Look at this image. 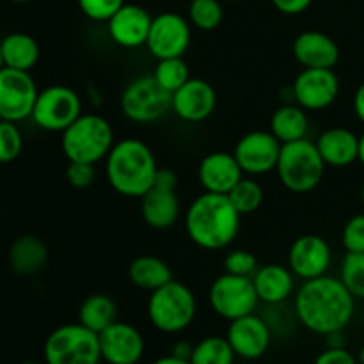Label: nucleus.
<instances>
[{
  "mask_svg": "<svg viewBox=\"0 0 364 364\" xmlns=\"http://www.w3.org/2000/svg\"><path fill=\"white\" fill-rule=\"evenodd\" d=\"M295 316L304 329L318 336L343 333L352 322L355 297L341 279L333 276L315 277L299 287L294 301Z\"/></svg>",
  "mask_w": 364,
  "mask_h": 364,
  "instance_id": "nucleus-1",
  "label": "nucleus"
},
{
  "mask_svg": "<svg viewBox=\"0 0 364 364\" xmlns=\"http://www.w3.org/2000/svg\"><path fill=\"white\" fill-rule=\"evenodd\" d=\"M242 215L224 194L203 192L185 212V231L205 251H223L240 233Z\"/></svg>",
  "mask_w": 364,
  "mask_h": 364,
  "instance_id": "nucleus-2",
  "label": "nucleus"
},
{
  "mask_svg": "<svg viewBox=\"0 0 364 364\" xmlns=\"http://www.w3.org/2000/svg\"><path fill=\"white\" fill-rule=\"evenodd\" d=\"M159 164L155 153L141 139L117 141L105 159V176L112 191L124 198L141 199L155 183Z\"/></svg>",
  "mask_w": 364,
  "mask_h": 364,
  "instance_id": "nucleus-3",
  "label": "nucleus"
},
{
  "mask_svg": "<svg viewBox=\"0 0 364 364\" xmlns=\"http://www.w3.org/2000/svg\"><path fill=\"white\" fill-rule=\"evenodd\" d=\"M116 144L114 128L100 114L82 112L60 137V149L68 162L98 164L107 159Z\"/></svg>",
  "mask_w": 364,
  "mask_h": 364,
  "instance_id": "nucleus-4",
  "label": "nucleus"
},
{
  "mask_svg": "<svg viewBox=\"0 0 364 364\" xmlns=\"http://www.w3.org/2000/svg\"><path fill=\"white\" fill-rule=\"evenodd\" d=\"M148 320L164 334L183 333L198 315V301L187 284L169 281L159 290L151 291L146 306Z\"/></svg>",
  "mask_w": 364,
  "mask_h": 364,
  "instance_id": "nucleus-5",
  "label": "nucleus"
},
{
  "mask_svg": "<svg viewBox=\"0 0 364 364\" xmlns=\"http://www.w3.org/2000/svg\"><path fill=\"white\" fill-rule=\"evenodd\" d=\"M326 162L309 139L281 146L276 173L281 185L294 194H308L322 183Z\"/></svg>",
  "mask_w": 364,
  "mask_h": 364,
  "instance_id": "nucleus-6",
  "label": "nucleus"
},
{
  "mask_svg": "<svg viewBox=\"0 0 364 364\" xmlns=\"http://www.w3.org/2000/svg\"><path fill=\"white\" fill-rule=\"evenodd\" d=\"M45 364H100V338L77 323H64L48 334L43 347Z\"/></svg>",
  "mask_w": 364,
  "mask_h": 364,
  "instance_id": "nucleus-7",
  "label": "nucleus"
},
{
  "mask_svg": "<svg viewBox=\"0 0 364 364\" xmlns=\"http://www.w3.org/2000/svg\"><path fill=\"white\" fill-rule=\"evenodd\" d=\"M173 95L164 91L153 75H144L128 82L119 98V107L128 121L149 124L162 119L171 110Z\"/></svg>",
  "mask_w": 364,
  "mask_h": 364,
  "instance_id": "nucleus-8",
  "label": "nucleus"
},
{
  "mask_svg": "<svg viewBox=\"0 0 364 364\" xmlns=\"http://www.w3.org/2000/svg\"><path fill=\"white\" fill-rule=\"evenodd\" d=\"M208 302L220 318L231 322V320L255 313L259 299L255 290L252 277L224 272L210 284Z\"/></svg>",
  "mask_w": 364,
  "mask_h": 364,
  "instance_id": "nucleus-9",
  "label": "nucleus"
},
{
  "mask_svg": "<svg viewBox=\"0 0 364 364\" xmlns=\"http://www.w3.org/2000/svg\"><path fill=\"white\" fill-rule=\"evenodd\" d=\"M80 114V95L68 85L55 84L39 91L31 117L41 130L63 134Z\"/></svg>",
  "mask_w": 364,
  "mask_h": 364,
  "instance_id": "nucleus-10",
  "label": "nucleus"
},
{
  "mask_svg": "<svg viewBox=\"0 0 364 364\" xmlns=\"http://www.w3.org/2000/svg\"><path fill=\"white\" fill-rule=\"evenodd\" d=\"M38 95V85L31 71L11 70L6 66L0 70V119L13 123L28 119Z\"/></svg>",
  "mask_w": 364,
  "mask_h": 364,
  "instance_id": "nucleus-11",
  "label": "nucleus"
},
{
  "mask_svg": "<svg viewBox=\"0 0 364 364\" xmlns=\"http://www.w3.org/2000/svg\"><path fill=\"white\" fill-rule=\"evenodd\" d=\"M340 89V78L334 70L302 68L291 85V96L294 102L308 112H318L336 102Z\"/></svg>",
  "mask_w": 364,
  "mask_h": 364,
  "instance_id": "nucleus-12",
  "label": "nucleus"
},
{
  "mask_svg": "<svg viewBox=\"0 0 364 364\" xmlns=\"http://www.w3.org/2000/svg\"><path fill=\"white\" fill-rule=\"evenodd\" d=\"M191 21L178 13H160L153 18L146 48L156 60L183 57L191 46Z\"/></svg>",
  "mask_w": 364,
  "mask_h": 364,
  "instance_id": "nucleus-13",
  "label": "nucleus"
},
{
  "mask_svg": "<svg viewBox=\"0 0 364 364\" xmlns=\"http://www.w3.org/2000/svg\"><path fill=\"white\" fill-rule=\"evenodd\" d=\"M281 142L270 130H252L240 137L233 149L235 159L247 176H263L276 171Z\"/></svg>",
  "mask_w": 364,
  "mask_h": 364,
  "instance_id": "nucleus-14",
  "label": "nucleus"
},
{
  "mask_svg": "<svg viewBox=\"0 0 364 364\" xmlns=\"http://www.w3.org/2000/svg\"><path fill=\"white\" fill-rule=\"evenodd\" d=\"M333 263V251L327 240L320 235H302L295 238L288 251V267L295 277L302 281L322 277L329 272Z\"/></svg>",
  "mask_w": 364,
  "mask_h": 364,
  "instance_id": "nucleus-15",
  "label": "nucleus"
},
{
  "mask_svg": "<svg viewBox=\"0 0 364 364\" xmlns=\"http://www.w3.org/2000/svg\"><path fill=\"white\" fill-rule=\"evenodd\" d=\"M102 361L107 364H139L144 358V336L137 327L116 322L98 334Z\"/></svg>",
  "mask_w": 364,
  "mask_h": 364,
  "instance_id": "nucleus-16",
  "label": "nucleus"
},
{
  "mask_svg": "<svg viewBox=\"0 0 364 364\" xmlns=\"http://www.w3.org/2000/svg\"><path fill=\"white\" fill-rule=\"evenodd\" d=\"M226 338L237 358L245 361H256L269 352L272 341V329L269 322L256 313L231 320Z\"/></svg>",
  "mask_w": 364,
  "mask_h": 364,
  "instance_id": "nucleus-17",
  "label": "nucleus"
},
{
  "mask_svg": "<svg viewBox=\"0 0 364 364\" xmlns=\"http://www.w3.org/2000/svg\"><path fill=\"white\" fill-rule=\"evenodd\" d=\"M217 107V92L210 82L192 78L173 92L171 110L185 123H201L213 114Z\"/></svg>",
  "mask_w": 364,
  "mask_h": 364,
  "instance_id": "nucleus-18",
  "label": "nucleus"
},
{
  "mask_svg": "<svg viewBox=\"0 0 364 364\" xmlns=\"http://www.w3.org/2000/svg\"><path fill=\"white\" fill-rule=\"evenodd\" d=\"M151 14L137 4H124L109 21L107 31L110 39L123 48H141L148 41L151 28Z\"/></svg>",
  "mask_w": 364,
  "mask_h": 364,
  "instance_id": "nucleus-19",
  "label": "nucleus"
},
{
  "mask_svg": "<svg viewBox=\"0 0 364 364\" xmlns=\"http://www.w3.org/2000/svg\"><path fill=\"white\" fill-rule=\"evenodd\" d=\"M242 178L244 171L233 153L212 151L203 156L198 166V180L205 192L228 196Z\"/></svg>",
  "mask_w": 364,
  "mask_h": 364,
  "instance_id": "nucleus-20",
  "label": "nucleus"
},
{
  "mask_svg": "<svg viewBox=\"0 0 364 364\" xmlns=\"http://www.w3.org/2000/svg\"><path fill=\"white\" fill-rule=\"evenodd\" d=\"M291 53L302 68L334 70L340 63V46L331 36L320 31H304L294 39Z\"/></svg>",
  "mask_w": 364,
  "mask_h": 364,
  "instance_id": "nucleus-21",
  "label": "nucleus"
},
{
  "mask_svg": "<svg viewBox=\"0 0 364 364\" xmlns=\"http://www.w3.org/2000/svg\"><path fill=\"white\" fill-rule=\"evenodd\" d=\"M181 215L178 188L153 185L141 198V217L151 230H169Z\"/></svg>",
  "mask_w": 364,
  "mask_h": 364,
  "instance_id": "nucleus-22",
  "label": "nucleus"
},
{
  "mask_svg": "<svg viewBox=\"0 0 364 364\" xmlns=\"http://www.w3.org/2000/svg\"><path fill=\"white\" fill-rule=\"evenodd\" d=\"M255 290L258 294L259 302L269 306H279L287 302L294 295L295 276L290 267L270 263L256 270L252 276Z\"/></svg>",
  "mask_w": 364,
  "mask_h": 364,
  "instance_id": "nucleus-23",
  "label": "nucleus"
},
{
  "mask_svg": "<svg viewBox=\"0 0 364 364\" xmlns=\"http://www.w3.org/2000/svg\"><path fill=\"white\" fill-rule=\"evenodd\" d=\"M315 144L327 167H348L359 159V137L348 128H329Z\"/></svg>",
  "mask_w": 364,
  "mask_h": 364,
  "instance_id": "nucleus-24",
  "label": "nucleus"
},
{
  "mask_svg": "<svg viewBox=\"0 0 364 364\" xmlns=\"http://www.w3.org/2000/svg\"><path fill=\"white\" fill-rule=\"evenodd\" d=\"M7 262L18 276H36L48 263V247L39 237L23 235L11 244Z\"/></svg>",
  "mask_w": 364,
  "mask_h": 364,
  "instance_id": "nucleus-25",
  "label": "nucleus"
},
{
  "mask_svg": "<svg viewBox=\"0 0 364 364\" xmlns=\"http://www.w3.org/2000/svg\"><path fill=\"white\" fill-rule=\"evenodd\" d=\"M270 132L281 144L308 139L309 116L308 110L297 103H284L274 110L270 117Z\"/></svg>",
  "mask_w": 364,
  "mask_h": 364,
  "instance_id": "nucleus-26",
  "label": "nucleus"
},
{
  "mask_svg": "<svg viewBox=\"0 0 364 364\" xmlns=\"http://www.w3.org/2000/svg\"><path fill=\"white\" fill-rule=\"evenodd\" d=\"M4 66L11 70L31 71L41 57L38 41L25 32H13L0 41Z\"/></svg>",
  "mask_w": 364,
  "mask_h": 364,
  "instance_id": "nucleus-27",
  "label": "nucleus"
},
{
  "mask_svg": "<svg viewBox=\"0 0 364 364\" xmlns=\"http://www.w3.org/2000/svg\"><path fill=\"white\" fill-rule=\"evenodd\" d=\"M128 279L134 287L151 294L173 281V270L164 259L151 255H142L137 256L128 267Z\"/></svg>",
  "mask_w": 364,
  "mask_h": 364,
  "instance_id": "nucleus-28",
  "label": "nucleus"
},
{
  "mask_svg": "<svg viewBox=\"0 0 364 364\" xmlns=\"http://www.w3.org/2000/svg\"><path fill=\"white\" fill-rule=\"evenodd\" d=\"M117 320V306L110 295L92 294L78 308V322L100 334Z\"/></svg>",
  "mask_w": 364,
  "mask_h": 364,
  "instance_id": "nucleus-29",
  "label": "nucleus"
},
{
  "mask_svg": "<svg viewBox=\"0 0 364 364\" xmlns=\"http://www.w3.org/2000/svg\"><path fill=\"white\" fill-rule=\"evenodd\" d=\"M235 358L226 336H206L194 345L191 364H233Z\"/></svg>",
  "mask_w": 364,
  "mask_h": 364,
  "instance_id": "nucleus-30",
  "label": "nucleus"
},
{
  "mask_svg": "<svg viewBox=\"0 0 364 364\" xmlns=\"http://www.w3.org/2000/svg\"><path fill=\"white\" fill-rule=\"evenodd\" d=\"M153 78L159 82L164 91L173 95L181 85L191 80V70H188V64L185 63L183 57L159 59L155 70H153Z\"/></svg>",
  "mask_w": 364,
  "mask_h": 364,
  "instance_id": "nucleus-31",
  "label": "nucleus"
},
{
  "mask_svg": "<svg viewBox=\"0 0 364 364\" xmlns=\"http://www.w3.org/2000/svg\"><path fill=\"white\" fill-rule=\"evenodd\" d=\"M263 187L252 176H244L228 194L230 201L238 210L242 217L251 215L262 206L263 203Z\"/></svg>",
  "mask_w": 364,
  "mask_h": 364,
  "instance_id": "nucleus-32",
  "label": "nucleus"
},
{
  "mask_svg": "<svg viewBox=\"0 0 364 364\" xmlns=\"http://www.w3.org/2000/svg\"><path fill=\"white\" fill-rule=\"evenodd\" d=\"M224 9L219 0H191L188 21L203 32H212L223 23Z\"/></svg>",
  "mask_w": 364,
  "mask_h": 364,
  "instance_id": "nucleus-33",
  "label": "nucleus"
},
{
  "mask_svg": "<svg viewBox=\"0 0 364 364\" xmlns=\"http://www.w3.org/2000/svg\"><path fill=\"white\" fill-rule=\"evenodd\" d=\"M340 279L355 299L364 301V252H347L345 255Z\"/></svg>",
  "mask_w": 364,
  "mask_h": 364,
  "instance_id": "nucleus-34",
  "label": "nucleus"
},
{
  "mask_svg": "<svg viewBox=\"0 0 364 364\" xmlns=\"http://www.w3.org/2000/svg\"><path fill=\"white\" fill-rule=\"evenodd\" d=\"M23 149V135L18 123L0 119V164H11Z\"/></svg>",
  "mask_w": 364,
  "mask_h": 364,
  "instance_id": "nucleus-35",
  "label": "nucleus"
},
{
  "mask_svg": "<svg viewBox=\"0 0 364 364\" xmlns=\"http://www.w3.org/2000/svg\"><path fill=\"white\" fill-rule=\"evenodd\" d=\"M224 272L233 274V276H242V277H252L256 274V270L259 269L258 259L247 249H235L230 251L224 258Z\"/></svg>",
  "mask_w": 364,
  "mask_h": 364,
  "instance_id": "nucleus-36",
  "label": "nucleus"
},
{
  "mask_svg": "<svg viewBox=\"0 0 364 364\" xmlns=\"http://www.w3.org/2000/svg\"><path fill=\"white\" fill-rule=\"evenodd\" d=\"M124 0H78V7L92 21H109L121 7Z\"/></svg>",
  "mask_w": 364,
  "mask_h": 364,
  "instance_id": "nucleus-37",
  "label": "nucleus"
},
{
  "mask_svg": "<svg viewBox=\"0 0 364 364\" xmlns=\"http://www.w3.org/2000/svg\"><path fill=\"white\" fill-rule=\"evenodd\" d=\"M341 242L347 252H364V213H358L347 220Z\"/></svg>",
  "mask_w": 364,
  "mask_h": 364,
  "instance_id": "nucleus-38",
  "label": "nucleus"
},
{
  "mask_svg": "<svg viewBox=\"0 0 364 364\" xmlns=\"http://www.w3.org/2000/svg\"><path fill=\"white\" fill-rule=\"evenodd\" d=\"M96 180V166L85 162H68L66 181L75 188H89Z\"/></svg>",
  "mask_w": 364,
  "mask_h": 364,
  "instance_id": "nucleus-39",
  "label": "nucleus"
},
{
  "mask_svg": "<svg viewBox=\"0 0 364 364\" xmlns=\"http://www.w3.org/2000/svg\"><path fill=\"white\" fill-rule=\"evenodd\" d=\"M315 364H359L358 358H354L352 352H348L345 347H327L318 358L315 359Z\"/></svg>",
  "mask_w": 364,
  "mask_h": 364,
  "instance_id": "nucleus-40",
  "label": "nucleus"
},
{
  "mask_svg": "<svg viewBox=\"0 0 364 364\" xmlns=\"http://www.w3.org/2000/svg\"><path fill=\"white\" fill-rule=\"evenodd\" d=\"M270 2H272V6L279 13L288 14V16H295V14H301L304 11H308L313 0H270Z\"/></svg>",
  "mask_w": 364,
  "mask_h": 364,
  "instance_id": "nucleus-41",
  "label": "nucleus"
},
{
  "mask_svg": "<svg viewBox=\"0 0 364 364\" xmlns=\"http://www.w3.org/2000/svg\"><path fill=\"white\" fill-rule=\"evenodd\" d=\"M192 352H194V345H192L191 341L181 340V341H178L176 345H174V348H173V352H171V354L176 355V358H180V359H187V361H191Z\"/></svg>",
  "mask_w": 364,
  "mask_h": 364,
  "instance_id": "nucleus-42",
  "label": "nucleus"
},
{
  "mask_svg": "<svg viewBox=\"0 0 364 364\" xmlns=\"http://www.w3.org/2000/svg\"><path fill=\"white\" fill-rule=\"evenodd\" d=\"M354 112L358 119L364 123V82L358 87L354 95Z\"/></svg>",
  "mask_w": 364,
  "mask_h": 364,
  "instance_id": "nucleus-43",
  "label": "nucleus"
},
{
  "mask_svg": "<svg viewBox=\"0 0 364 364\" xmlns=\"http://www.w3.org/2000/svg\"><path fill=\"white\" fill-rule=\"evenodd\" d=\"M151 364H191V361H187V359H180L176 358V355H164V358H159L155 363Z\"/></svg>",
  "mask_w": 364,
  "mask_h": 364,
  "instance_id": "nucleus-44",
  "label": "nucleus"
},
{
  "mask_svg": "<svg viewBox=\"0 0 364 364\" xmlns=\"http://www.w3.org/2000/svg\"><path fill=\"white\" fill-rule=\"evenodd\" d=\"M359 162L364 166V134L359 137Z\"/></svg>",
  "mask_w": 364,
  "mask_h": 364,
  "instance_id": "nucleus-45",
  "label": "nucleus"
},
{
  "mask_svg": "<svg viewBox=\"0 0 364 364\" xmlns=\"http://www.w3.org/2000/svg\"><path fill=\"white\" fill-rule=\"evenodd\" d=\"M358 363H359V364H364V347L361 348V350H359V354H358Z\"/></svg>",
  "mask_w": 364,
  "mask_h": 364,
  "instance_id": "nucleus-46",
  "label": "nucleus"
},
{
  "mask_svg": "<svg viewBox=\"0 0 364 364\" xmlns=\"http://www.w3.org/2000/svg\"><path fill=\"white\" fill-rule=\"evenodd\" d=\"M9 2H14V4H27V2H32V0H9Z\"/></svg>",
  "mask_w": 364,
  "mask_h": 364,
  "instance_id": "nucleus-47",
  "label": "nucleus"
},
{
  "mask_svg": "<svg viewBox=\"0 0 364 364\" xmlns=\"http://www.w3.org/2000/svg\"><path fill=\"white\" fill-rule=\"evenodd\" d=\"M361 201H363V206H364V185H363V188H361Z\"/></svg>",
  "mask_w": 364,
  "mask_h": 364,
  "instance_id": "nucleus-48",
  "label": "nucleus"
},
{
  "mask_svg": "<svg viewBox=\"0 0 364 364\" xmlns=\"http://www.w3.org/2000/svg\"><path fill=\"white\" fill-rule=\"evenodd\" d=\"M4 68V60H2V52H0V70Z\"/></svg>",
  "mask_w": 364,
  "mask_h": 364,
  "instance_id": "nucleus-49",
  "label": "nucleus"
},
{
  "mask_svg": "<svg viewBox=\"0 0 364 364\" xmlns=\"http://www.w3.org/2000/svg\"><path fill=\"white\" fill-rule=\"evenodd\" d=\"M20 364H41V363H36V361H23V363H20Z\"/></svg>",
  "mask_w": 364,
  "mask_h": 364,
  "instance_id": "nucleus-50",
  "label": "nucleus"
}]
</instances>
